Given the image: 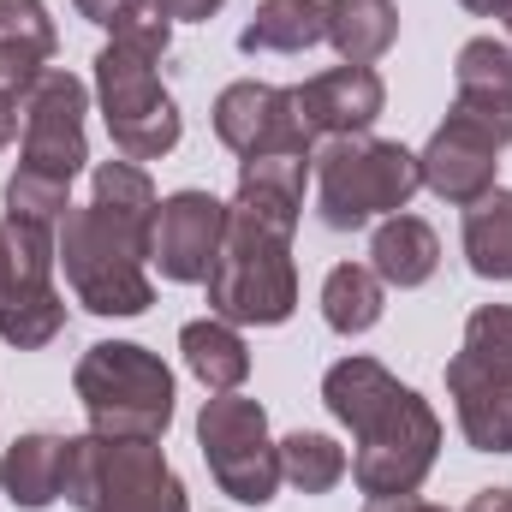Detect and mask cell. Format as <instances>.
<instances>
[{"label":"cell","instance_id":"obj_1","mask_svg":"<svg viewBox=\"0 0 512 512\" xmlns=\"http://www.w3.org/2000/svg\"><path fill=\"white\" fill-rule=\"evenodd\" d=\"M322 405L352 429V483L370 501L423 489L441 459V417L417 387H405L376 358H340L322 376Z\"/></svg>","mask_w":512,"mask_h":512},{"label":"cell","instance_id":"obj_2","mask_svg":"<svg viewBox=\"0 0 512 512\" xmlns=\"http://www.w3.org/2000/svg\"><path fill=\"white\" fill-rule=\"evenodd\" d=\"M167 48H173V24L161 12H137L96 54V102H102L108 137L137 167L173 155L179 137H185V114L161 84V54Z\"/></svg>","mask_w":512,"mask_h":512},{"label":"cell","instance_id":"obj_3","mask_svg":"<svg viewBox=\"0 0 512 512\" xmlns=\"http://www.w3.org/2000/svg\"><path fill=\"white\" fill-rule=\"evenodd\" d=\"M60 501L78 512H191V495L161 441H114L96 429L66 435Z\"/></svg>","mask_w":512,"mask_h":512},{"label":"cell","instance_id":"obj_4","mask_svg":"<svg viewBox=\"0 0 512 512\" xmlns=\"http://www.w3.org/2000/svg\"><path fill=\"white\" fill-rule=\"evenodd\" d=\"M203 286H209V316H221L233 328H280L298 310L292 233L227 203V245Z\"/></svg>","mask_w":512,"mask_h":512},{"label":"cell","instance_id":"obj_5","mask_svg":"<svg viewBox=\"0 0 512 512\" xmlns=\"http://www.w3.org/2000/svg\"><path fill=\"white\" fill-rule=\"evenodd\" d=\"M310 161H316V215L334 233H358L370 221H387L423 191L417 155L405 143L370 137V131L328 137Z\"/></svg>","mask_w":512,"mask_h":512},{"label":"cell","instance_id":"obj_6","mask_svg":"<svg viewBox=\"0 0 512 512\" xmlns=\"http://www.w3.org/2000/svg\"><path fill=\"white\" fill-rule=\"evenodd\" d=\"M72 393L90 429L114 441H161L173 423V370L137 340H96L72 370Z\"/></svg>","mask_w":512,"mask_h":512},{"label":"cell","instance_id":"obj_7","mask_svg":"<svg viewBox=\"0 0 512 512\" xmlns=\"http://www.w3.org/2000/svg\"><path fill=\"white\" fill-rule=\"evenodd\" d=\"M60 268H66V286L72 298L90 310V316H143L155 304V286H149V245L126 233L120 221H108L96 203L72 209L60 221Z\"/></svg>","mask_w":512,"mask_h":512},{"label":"cell","instance_id":"obj_8","mask_svg":"<svg viewBox=\"0 0 512 512\" xmlns=\"http://www.w3.org/2000/svg\"><path fill=\"white\" fill-rule=\"evenodd\" d=\"M197 447L221 495L239 507H268L280 489V441L268 435V411L251 393H215L197 411Z\"/></svg>","mask_w":512,"mask_h":512},{"label":"cell","instance_id":"obj_9","mask_svg":"<svg viewBox=\"0 0 512 512\" xmlns=\"http://www.w3.org/2000/svg\"><path fill=\"white\" fill-rule=\"evenodd\" d=\"M18 114H24V126H18V167L72 185L84 173V161H90V143H84L90 90H84V78H72L66 66H48L24 90Z\"/></svg>","mask_w":512,"mask_h":512},{"label":"cell","instance_id":"obj_10","mask_svg":"<svg viewBox=\"0 0 512 512\" xmlns=\"http://www.w3.org/2000/svg\"><path fill=\"white\" fill-rule=\"evenodd\" d=\"M221 245H227V203L215 191H173V197H161L155 239H149V262L161 268V280L203 286Z\"/></svg>","mask_w":512,"mask_h":512},{"label":"cell","instance_id":"obj_11","mask_svg":"<svg viewBox=\"0 0 512 512\" xmlns=\"http://www.w3.org/2000/svg\"><path fill=\"white\" fill-rule=\"evenodd\" d=\"M215 137L245 161V155H280V149H298V155H316V137L304 131L298 108H292V90L280 84H256L239 78L215 96Z\"/></svg>","mask_w":512,"mask_h":512},{"label":"cell","instance_id":"obj_12","mask_svg":"<svg viewBox=\"0 0 512 512\" xmlns=\"http://www.w3.org/2000/svg\"><path fill=\"white\" fill-rule=\"evenodd\" d=\"M292 108H298V120L316 143L358 137V131H370L382 120L387 84L376 66H328V72H316L292 90Z\"/></svg>","mask_w":512,"mask_h":512},{"label":"cell","instance_id":"obj_13","mask_svg":"<svg viewBox=\"0 0 512 512\" xmlns=\"http://www.w3.org/2000/svg\"><path fill=\"white\" fill-rule=\"evenodd\" d=\"M417 173H423V191H435L441 203H477L495 191V173H501V143L489 131H477L471 120L447 114L435 137L423 143L417 155Z\"/></svg>","mask_w":512,"mask_h":512},{"label":"cell","instance_id":"obj_14","mask_svg":"<svg viewBox=\"0 0 512 512\" xmlns=\"http://www.w3.org/2000/svg\"><path fill=\"white\" fill-rule=\"evenodd\" d=\"M453 114L489 131L501 149L512 143V42L471 36L453 60Z\"/></svg>","mask_w":512,"mask_h":512},{"label":"cell","instance_id":"obj_15","mask_svg":"<svg viewBox=\"0 0 512 512\" xmlns=\"http://www.w3.org/2000/svg\"><path fill=\"white\" fill-rule=\"evenodd\" d=\"M304 179H310V155L280 149V155H245L239 161V197L233 209H245L256 221L292 233L304 215Z\"/></svg>","mask_w":512,"mask_h":512},{"label":"cell","instance_id":"obj_16","mask_svg":"<svg viewBox=\"0 0 512 512\" xmlns=\"http://www.w3.org/2000/svg\"><path fill=\"white\" fill-rule=\"evenodd\" d=\"M447 393L459 411V429L477 453H512V387L477 370L465 352L447 364Z\"/></svg>","mask_w":512,"mask_h":512},{"label":"cell","instance_id":"obj_17","mask_svg":"<svg viewBox=\"0 0 512 512\" xmlns=\"http://www.w3.org/2000/svg\"><path fill=\"white\" fill-rule=\"evenodd\" d=\"M60 233L48 227H30V221H0V310H18V304H42L54 298V268H60Z\"/></svg>","mask_w":512,"mask_h":512},{"label":"cell","instance_id":"obj_18","mask_svg":"<svg viewBox=\"0 0 512 512\" xmlns=\"http://www.w3.org/2000/svg\"><path fill=\"white\" fill-rule=\"evenodd\" d=\"M370 268L382 274V286H399V292L435 280V268H441V239H435V227H429L423 215H405V209L387 215L382 227H376V239H370Z\"/></svg>","mask_w":512,"mask_h":512},{"label":"cell","instance_id":"obj_19","mask_svg":"<svg viewBox=\"0 0 512 512\" xmlns=\"http://www.w3.org/2000/svg\"><path fill=\"white\" fill-rule=\"evenodd\" d=\"M179 352H185V370L209 393H239L251 376V346L233 322L221 316H203V322H185L179 328Z\"/></svg>","mask_w":512,"mask_h":512},{"label":"cell","instance_id":"obj_20","mask_svg":"<svg viewBox=\"0 0 512 512\" xmlns=\"http://www.w3.org/2000/svg\"><path fill=\"white\" fill-rule=\"evenodd\" d=\"M328 6L334 0H256L251 24L239 30L245 54H304L328 42Z\"/></svg>","mask_w":512,"mask_h":512},{"label":"cell","instance_id":"obj_21","mask_svg":"<svg viewBox=\"0 0 512 512\" xmlns=\"http://www.w3.org/2000/svg\"><path fill=\"white\" fill-rule=\"evenodd\" d=\"M60 453H66V435H18L0 459V489L6 501L24 512H48L60 501Z\"/></svg>","mask_w":512,"mask_h":512},{"label":"cell","instance_id":"obj_22","mask_svg":"<svg viewBox=\"0 0 512 512\" xmlns=\"http://www.w3.org/2000/svg\"><path fill=\"white\" fill-rule=\"evenodd\" d=\"M328 42L340 66H376L399 42V6L393 0H334L328 6Z\"/></svg>","mask_w":512,"mask_h":512},{"label":"cell","instance_id":"obj_23","mask_svg":"<svg viewBox=\"0 0 512 512\" xmlns=\"http://www.w3.org/2000/svg\"><path fill=\"white\" fill-rule=\"evenodd\" d=\"M387 310V286L382 274L370 268V262H340V268H328V280H322V322L334 328V334H370L376 322H382Z\"/></svg>","mask_w":512,"mask_h":512},{"label":"cell","instance_id":"obj_24","mask_svg":"<svg viewBox=\"0 0 512 512\" xmlns=\"http://www.w3.org/2000/svg\"><path fill=\"white\" fill-rule=\"evenodd\" d=\"M90 203L108 215V221H120L126 233H137L143 245L155 239V215H161V197H155V179L137 167V161H102L96 167V185H90Z\"/></svg>","mask_w":512,"mask_h":512},{"label":"cell","instance_id":"obj_25","mask_svg":"<svg viewBox=\"0 0 512 512\" xmlns=\"http://www.w3.org/2000/svg\"><path fill=\"white\" fill-rule=\"evenodd\" d=\"M465 262L483 280H512V191H489L465 203Z\"/></svg>","mask_w":512,"mask_h":512},{"label":"cell","instance_id":"obj_26","mask_svg":"<svg viewBox=\"0 0 512 512\" xmlns=\"http://www.w3.org/2000/svg\"><path fill=\"white\" fill-rule=\"evenodd\" d=\"M346 471H352V459L334 435L298 429V435L280 441V483H292L298 495H328V489L346 483Z\"/></svg>","mask_w":512,"mask_h":512},{"label":"cell","instance_id":"obj_27","mask_svg":"<svg viewBox=\"0 0 512 512\" xmlns=\"http://www.w3.org/2000/svg\"><path fill=\"white\" fill-rule=\"evenodd\" d=\"M6 215H12V221H30V227H48V233H60V221L72 215V185H66V179H48V173L18 167V173L6 179Z\"/></svg>","mask_w":512,"mask_h":512},{"label":"cell","instance_id":"obj_28","mask_svg":"<svg viewBox=\"0 0 512 512\" xmlns=\"http://www.w3.org/2000/svg\"><path fill=\"white\" fill-rule=\"evenodd\" d=\"M465 358L512 387V304H477L465 322Z\"/></svg>","mask_w":512,"mask_h":512},{"label":"cell","instance_id":"obj_29","mask_svg":"<svg viewBox=\"0 0 512 512\" xmlns=\"http://www.w3.org/2000/svg\"><path fill=\"white\" fill-rule=\"evenodd\" d=\"M0 42L6 48H24L36 60H54L60 30H54V18H48L42 0H0Z\"/></svg>","mask_w":512,"mask_h":512},{"label":"cell","instance_id":"obj_30","mask_svg":"<svg viewBox=\"0 0 512 512\" xmlns=\"http://www.w3.org/2000/svg\"><path fill=\"white\" fill-rule=\"evenodd\" d=\"M42 72H48V60H36V54H24V48H6V42H0V96L24 102V90H30Z\"/></svg>","mask_w":512,"mask_h":512},{"label":"cell","instance_id":"obj_31","mask_svg":"<svg viewBox=\"0 0 512 512\" xmlns=\"http://www.w3.org/2000/svg\"><path fill=\"white\" fill-rule=\"evenodd\" d=\"M72 6H78V18H90V24H102L108 36H114V30H126L131 18L143 12V0H72Z\"/></svg>","mask_w":512,"mask_h":512},{"label":"cell","instance_id":"obj_32","mask_svg":"<svg viewBox=\"0 0 512 512\" xmlns=\"http://www.w3.org/2000/svg\"><path fill=\"white\" fill-rule=\"evenodd\" d=\"M227 0H149V12H161L167 24H209Z\"/></svg>","mask_w":512,"mask_h":512},{"label":"cell","instance_id":"obj_33","mask_svg":"<svg viewBox=\"0 0 512 512\" xmlns=\"http://www.w3.org/2000/svg\"><path fill=\"white\" fill-rule=\"evenodd\" d=\"M364 512H447V507H435V501H417V495H387V501H370Z\"/></svg>","mask_w":512,"mask_h":512},{"label":"cell","instance_id":"obj_34","mask_svg":"<svg viewBox=\"0 0 512 512\" xmlns=\"http://www.w3.org/2000/svg\"><path fill=\"white\" fill-rule=\"evenodd\" d=\"M465 512H512V489H477Z\"/></svg>","mask_w":512,"mask_h":512},{"label":"cell","instance_id":"obj_35","mask_svg":"<svg viewBox=\"0 0 512 512\" xmlns=\"http://www.w3.org/2000/svg\"><path fill=\"white\" fill-rule=\"evenodd\" d=\"M18 126H24V114H18V102L12 96H0V149L18 137Z\"/></svg>","mask_w":512,"mask_h":512},{"label":"cell","instance_id":"obj_36","mask_svg":"<svg viewBox=\"0 0 512 512\" xmlns=\"http://www.w3.org/2000/svg\"><path fill=\"white\" fill-rule=\"evenodd\" d=\"M459 6H465V12H477V18H501L512 0H459Z\"/></svg>","mask_w":512,"mask_h":512},{"label":"cell","instance_id":"obj_37","mask_svg":"<svg viewBox=\"0 0 512 512\" xmlns=\"http://www.w3.org/2000/svg\"><path fill=\"white\" fill-rule=\"evenodd\" d=\"M501 18H507V36H512V6H507V12H501Z\"/></svg>","mask_w":512,"mask_h":512}]
</instances>
